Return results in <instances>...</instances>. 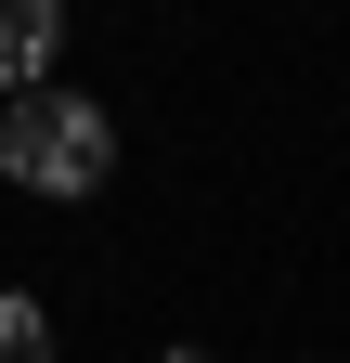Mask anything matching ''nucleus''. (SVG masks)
<instances>
[{
	"label": "nucleus",
	"instance_id": "f257e3e1",
	"mask_svg": "<svg viewBox=\"0 0 350 363\" xmlns=\"http://www.w3.org/2000/svg\"><path fill=\"white\" fill-rule=\"evenodd\" d=\"M117 169V117L91 91H26V104H0V182H26V195H91Z\"/></svg>",
	"mask_w": 350,
	"mask_h": 363
},
{
	"label": "nucleus",
	"instance_id": "f03ea898",
	"mask_svg": "<svg viewBox=\"0 0 350 363\" xmlns=\"http://www.w3.org/2000/svg\"><path fill=\"white\" fill-rule=\"evenodd\" d=\"M52 52H65V13H52V0H0V104L52 91Z\"/></svg>",
	"mask_w": 350,
	"mask_h": 363
},
{
	"label": "nucleus",
	"instance_id": "7ed1b4c3",
	"mask_svg": "<svg viewBox=\"0 0 350 363\" xmlns=\"http://www.w3.org/2000/svg\"><path fill=\"white\" fill-rule=\"evenodd\" d=\"M0 363H52V311L26 286H0Z\"/></svg>",
	"mask_w": 350,
	"mask_h": 363
},
{
	"label": "nucleus",
	"instance_id": "20e7f679",
	"mask_svg": "<svg viewBox=\"0 0 350 363\" xmlns=\"http://www.w3.org/2000/svg\"><path fill=\"white\" fill-rule=\"evenodd\" d=\"M156 363H208V350H156Z\"/></svg>",
	"mask_w": 350,
	"mask_h": 363
}]
</instances>
